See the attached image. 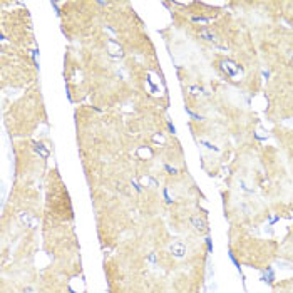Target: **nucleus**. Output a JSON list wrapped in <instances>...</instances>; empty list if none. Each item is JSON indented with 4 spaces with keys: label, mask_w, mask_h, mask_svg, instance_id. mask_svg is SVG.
<instances>
[{
    "label": "nucleus",
    "mask_w": 293,
    "mask_h": 293,
    "mask_svg": "<svg viewBox=\"0 0 293 293\" xmlns=\"http://www.w3.org/2000/svg\"><path fill=\"white\" fill-rule=\"evenodd\" d=\"M221 69H223V72H224L226 76L236 77V76H238V71H240V67L234 64V62H231V60H223V62H221Z\"/></svg>",
    "instance_id": "obj_1"
},
{
    "label": "nucleus",
    "mask_w": 293,
    "mask_h": 293,
    "mask_svg": "<svg viewBox=\"0 0 293 293\" xmlns=\"http://www.w3.org/2000/svg\"><path fill=\"white\" fill-rule=\"evenodd\" d=\"M191 224H193V228L196 229V231H199V233H204L208 229L206 228V223H204L199 216H193L191 218Z\"/></svg>",
    "instance_id": "obj_2"
},
{
    "label": "nucleus",
    "mask_w": 293,
    "mask_h": 293,
    "mask_svg": "<svg viewBox=\"0 0 293 293\" xmlns=\"http://www.w3.org/2000/svg\"><path fill=\"white\" fill-rule=\"evenodd\" d=\"M171 253H173L174 256L181 258V256H184V253H186V246H184L183 243H173V245H171Z\"/></svg>",
    "instance_id": "obj_3"
},
{
    "label": "nucleus",
    "mask_w": 293,
    "mask_h": 293,
    "mask_svg": "<svg viewBox=\"0 0 293 293\" xmlns=\"http://www.w3.org/2000/svg\"><path fill=\"white\" fill-rule=\"evenodd\" d=\"M198 35L203 39V40H206V42H214L216 40V37H214V34L211 30H208V29H201V30L198 32Z\"/></svg>",
    "instance_id": "obj_4"
},
{
    "label": "nucleus",
    "mask_w": 293,
    "mask_h": 293,
    "mask_svg": "<svg viewBox=\"0 0 293 293\" xmlns=\"http://www.w3.org/2000/svg\"><path fill=\"white\" fill-rule=\"evenodd\" d=\"M34 149H35L37 153L42 156V158H47V156H49V151H47L45 148H44L42 144H37V143H35V144H34Z\"/></svg>",
    "instance_id": "obj_5"
},
{
    "label": "nucleus",
    "mask_w": 293,
    "mask_h": 293,
    "mask_svg": "<svg viewBox=\"0 0 293 293\" xmlns=\"http://www.w3.org/2000/svg\"><path fill=\"white\" fill-rule=\"evenodd\" d=\"M188 91H189V94H191V96H201L203 94V89H201V87H198V86H189Z\"/></svg>",
    "instance_id": "obj_6"
},
{
    "label": "nucleus",
    "mask_w": 293,
    "mask_h": 293,
    "mask_svg": "<svg viewBox=\"0 0 293 293\" xmlns=\"http://www.w3.org/2000/svg\"><path fill=\"white\" fill-rule=\"evenodd\" d=\"M166 169H168V171H169L171 174H176V173H178V171H176L174 168H171V166H166Z\"/></svg>",
    "instance_id": "obj_7"
}]
</instances>
